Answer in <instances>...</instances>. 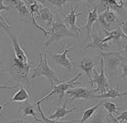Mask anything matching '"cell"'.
<instances>
[{
  "label": "cell",
  "instance_id": "obj_1",
  "mask_svg": "<svg viewBox=\"0 0 127 123\" xmlns=\"http://www.w3.org/2000/svg\"><path fill=\"white\" fill-rule=\"evenodd\" d=\"M49 37L44 43V49L47 48L53 43H57L60 40L66 37H75L79 38L75 33L69 29L66 25L65 21L61 18H57V20L52 24V27L49 30Z\"/></svg>",
  "mask_w": 127,
  "mask_h": 123
},
{
  "label": "cell",
  "instance_id": "obj_2",
  "mask_svg": "<svg viewBox=\"0 0 127 123\" xmlns=\"http://www.w3.org/2000/svg\"><path fill=\"white\" fill-rule=\"evenodd\" d=\"M122 53H124V50L109 52L100 51L101 57L103 59L104 69L106 71L110 80L116 76L118 68L120 63L124 61H127V57L122 55Z\"/></svg>",
  "mask_w": 127,
  "mask_h": 123
},
{
  "label": "cell",
  "instance_id": "obj_3",
  "mask_svg": "<svg viewBox=\"0 0 127 123\" xmlns=\"http://www.w3.org/2000/svg\"><path fill=\"white\" fill-rule=\"evenodd\" d=\"M44 57L42 53L39 54V62L37 63L36 67L34 69L33 73L31 78L34 79L39 76H44L49 80L51 84V87H52L55 84H60V80L57 76L55 71L48 65L46 49H44Z\"/></svg>",
  "mask_w": 127,
  "mask_h": 123
},
{
  "label": "cell",
  "instance_id": "obj_4",
  "mask_svg": "<svg viewBox=\"0 0 127 123\" xmlns=\"http://www.w3.org/2000/svg\"><path fill=\"white\" fill-rule=\"evenodd\" d=\"M32 67L31 63H24L16 57L15 55H12L11 75L18 82V84H23L29 86V70Z\"/></svg>",
  "mask_w": 127,
  "mask_h": 123
},
{
  "label": "cell",
  "instance_id": "obj_5",
  "mask_svg": "<svg viewBox=\"0 0 127 123\" xmlns=\"http://www.w3.org/2000/svg\"><path fill=\"white\" fill-rule=\"evenodd\" d=\"M82 76V73H78L76 76L73 78L71 80H69V81H65L63 83H60L59 84H55V86H53L52 87V91L50 93L46 95L45 97H42V99H40L39 101H37L35 103V105H38L40 104L41 103L44 101V100L48 99L49 97H50L52 95L55 94H58L59 95V104L60 103V101H61L63 97L65 95V93L70 89H73V87H75V85L78 84H82V82H77L78 79L80 78Z\"/></svg>",
  "mask_w": 127,
  "mask_h": 123
},
{
  "label": "cell",
  "instance_id": "obj_6",
  "mask_svg": "<svg viewBox=\"0 0 127 123\" xmlns=\"http://www.w3.org/2000/svg\"><path fill=\"white\" fill-rule=\"evenodd\" d=\"M100 70L101 72L99 73L97 71L94 69L93 73V80L91 82V87H94V84H96V88L94 89L96 93L103 94L110 88L108 84V80L107 76L105 74V69H104V61L103 59L101 57L100 61Z\"/></svg>",
  "mask_w": 127,
  "mask_h": 123
},
{
  "label": "cell",
  "instance_id": "obj_7",
  "mask_svg": "<svg viewBox=\"0 0 127 123\" xmlns=\"http://www.w3.org/2000/svg\"><path fill=\"white\" fill-rule=\"evenodd\" d=\"M98 21L101 23L105 29L109 31L112 27L119 24L120 19L118 13L109 7H106L105 10L99 16Z\"/></svg>",
  "mask_w": 127,
  "mask_h": 123
},
{
  "label": "cell",
  "instance_id": "obj_8",
  "mask_svg": "<svg viewBox=\"0 0 127 123\" xmlns=\"http://www.w3.org/2000/svg\"><path fill=\"white\" fill-rule=\"evenodd\" d=\"M73 46H70L66 45L64 47V51L62 53H50V58L55 63L67 69H72L73 66V59L68 58L67 54L69 53L73 52Z\"/></svg>",
  "mask_w": 127,
  "mask_h": 123
},
{
  "label": "cell",
  "instance_id": "obj_9",
  "mask_svg": "<svg viewBox=\"0 0 127 123\" xmlns=\"http://www.w3.org/2000/svg\"><path fill=\"white\" fill-rule=\"evenodd\" d=\"M66 94L69 96L70 100H96L95 99V95L97 93L91 87H77L69 90Z\"/></svg>",
  "mask_w": 127,
  "mask_h": 123
},
{
  "label": "cell",
  "instance_id": "obj_10",
  "mask_svg": "<svg viewBox=\"0 0 127 123\" xmlns=\"http://www.w3.org/2000/svg\"><path fill=\"white\" fill-rule=\"evenodd\" d=\"M70 5V12L67 15L64 16V21L69 29L74 32L75 34L78 35V37H80L79 34L81 32L82 28L77 25V17L80 15H83L84 13L83 12H77L80 6L77 5L75 7H73L72 1H71Z\"/></svg>",
  "mask_w": 127,
  "mask_h": 123
},
{
  "label": "cell",
  "instance_id": "obj_11",
  "mask_svg": "<svg viewBox=\"0 0 127 123\" xmlns=\"http://www.w3.org/2000/svg\"><path fill=\"white\" fill-rule=\"evenodd\" d=\"M68 101H69V99L68 98H65L64 103H63V105L62 106L59 105L58 107H56L55 112L52 113V114H50L48 116V118L50 119L57 120V121H59L60 118H61L63 121H65V116H67L69 114H71V113H73L75 111L78 110V108H76V107H73L72 109L67 110V105Z\"/></svg>",
  "mask_w": 127,
  "mask_h": 123
},
{
  "label": "cell",
  "instance_id": "obj_12",
  "mask_svg": "<svg viewBox=\"0 0 127 123\" xmlns=\"http://www.w3.org/2000/svg\"><path fill=\"white\" fill-rule=\"evenodd\" d=\"M29 99V94L28 91L23 85H21L19 89L10 101L5 102V103L3 102L1 103V111L2 112L3 108L8 104H10L11 102H26L28 101Z\"/></svg>",
  "mask_w": 127,
  "mask_h": 123
},
{
  "label": "cell",
  "instance_id": "obj_13",
  "mask_svg": "<svg viewBox=\"0 0 127 123\" xmlns=\"http://www.w3.org/2000/svg\"><path fill=\"white\" fill-rule=\"evenodd\" d=\"M127 95V92H120V86L119 84H116L115 87H110L103 94H97L95 95V99H101L105 100L107 99H115V98H118V97H122Z\"/></svg>",
  "mask_w": 127,
  "mask_h": 123
},
{
  "label": "cell",
  "instance_id": "obj_14",
  "mask_svg": "<svg viewBox=\"0 0 127 123\" xmlns=\"http://www.w3.org/2000/svg\"><path fill=\"white\" fill-rule=\"evenodd\" d=\"M99 5H95L93 8H88V14L87 17L86 24L84 27L86 29L87 31V38H91L92 36V31H93V25L95 21H98L99 15L97 13V8Z\"/></svg>",
  "mask_w": 127,
  "mask_h": 123
},
{
  "label": "cell",
  "instance_id": "obj_15",
  "mask_svg": "<svg viewBox=\"0 0 127 123\" xmlns=\"http://www.w3.org/2000/svg\"><path fill=\"white\" fill-rule=\"evenodd\" d=\"M96 64H97L96 62H95L94 61L88 57H84L81 59L80 65L79 67L86 73V76L90 80V82H91L93 80V73L95 69V66Z\"/></svg>",
  "mask_w": 127,
  "mask_h": 123
},
{
  "label": "cell",
  "instance_id": "obj_16",
  "mask_svg": "<svg viewBox=\"0 0 127 123\" xmlns=\"http://www.w3.org/2000/svg\"><path fill=\"white\" fill-rule=\"evenodd\" d=\"M37 18L42 22L46 23L47 26L52 25V24L55 22V17L54 14H52L51 10L48 7L42 5L39 10V15H37Z\"/></svg>",
  "mask_w": 127,
  "mask_h": 123
},
{
  "label": "cell",
  "instance_id": "obj_17",
  "mask_svg": "<svg viewBox=\"0 0 127 123\" xmlns=\"http://www.w3.org/2000/svg\"><path fill=\"white\" fill-rule=\"evenodd\" d=\"M20 106V109H21L23 116L24 117H27L29 116H31L34 118V120L35 121V123H42L43 122L42 119H39L37 117V114L35 111V109L33 105H31L30 103L28 101H26L24 103H22Z\"/></svg>",
  "mask_w": 127,
  "mask_h": 123
},
{
  "label": "cell",
  "instance_id": "obj_18",
  "mask_svg": "<svg viewBox=\"0 0 127 123\" xmlns=\"http://www.w3.org/2000/svg\"><path fill=\"white\" fill-rule=\"evenodd\" d=\"M91 37H93V42L88 43V44L84 48V51H86L89 48H97V49H99L100 51L103 52L104 48L107 47L109 45V44L103 43V37H101L98 35L92 33Z\"/></svg>",
  "mask_w": 127,
  "mask_h": 123
},
{
  "label": "cell",
  "instance_id": "obj_19",
  "mask_svg": "<svg viewBox=\"0 0 127 123\" xmlns=\"http://www.w3.org/2000/svg\"><path fill=\"white\" fill-rule=\"evenodd\" d=\"M104 102H105V100H102L99 103L95 105L94 106H92L87 110H84L83 112H82V117L80 119V123H86L90 118H92L95 114L96 111L99 110L101 106H103Z\"/></svg>",
  "mask_w": 127,
  "mask_h": 123
},
{
  "label": "cell",
  "instance_id": "obj_20",
  "mask_svg": "<svg viewBox=\"0 0 127 123\" xmlns=\"http://www.w3.org/2000/svg\"><path fill=\"white\" fill-rule=\"evenodd\" d=\"M10 2L13 3L14 8L16 9V10L18 11V14L20 15L25 16L26 17L31 18V15L30 14V12H29V7L24 1L16 0V1H10Z\"/></svg>",
  "mask_w": 127,
  "mask_h": 123
},
{
  "label": "cell",
  "instance_id": "obj_21",
  "mask_svg": "<svg viewBox=\"0 0 127 123\" xmlns=\"http://www.w3.org/2000/svg\"><path fill=\"white\" fill-rule=\"evenodd\" d=\"M101 5H103L104 8L109 7L114 10L116 11L117 12H119L120 10H121L123 6L125 5V1H101Z\"/></svg>",
  "mask_w": 127,
  "mask_h": 123
},
{
  "label": "cell",
  "instance_id": "obj_22",
  "mask_svg": "<svg viewBox=\"0 0 127 123\" xmlns=\"http://www.w3.org/2000/svg\"><path fill=\"white\" fill-rule=\"evenodd\" d=\"M37 110L39 111V114L41 115V117H42V121L44 122V123H78L80 121V120H73V121H57V120H52V119H50L48 117H47L46 116H45V114L43 112V111L42 110V107H41V105L40 104H38L37 105Z\"/></svg>",
  "mask_w": 127,
  "mask_h": 123
},
{
  "label": "cell",
  "instance_id": "obj_23",
  "mask_svg": "<svg viewBox=\"0 0 127 123\" xmlns=\"http://www.w3.org/2000/svg\"><path fill=\"white\" fill-rule=\"evenodd\" d=\"M106 113L100 107L95 113V114L93 116V118H91V121H89V123H106Z\"/></svg>",
  "mask_w": 127,
  "mask_h": 123
},
{
  "label": "cell",
  "instance_id": "obj_24",
  "mask_svg": "<svg viewBox=\"0 0 127 123\" xmlns=\"http://www.w3.org/2000/svg\"><path fill=\"white\" fill-rule=\"evenodd\" d=\"M103 107L108 112V115H113V114H118V105L117 103L111 102L109 101H105Z\"/></svg>",
  "mask_w": 127,
  "mask_h": 123
},
{
  "label": "cell",
  "instance_id": "obj_25",
  "mask_svg": "<svg viewBox=\"0 0 127 123\" xmlns=\"http://www.w3.org/2000/svg\"><path fill=\"white\" fill-rule=\"evenodd\" d=\"M71 1H62V0H52V1H48L47 2L49 3L50 4H52L55 6H57L58 8H62L63 6H65L67 3H70Z\"/></svg>",
  "mask_w": 127,
  "mask_h": 123
},
{
  "label": "cell",
  "instance_id": "obj_26",
  "mask_svg": "<svg viewBox=\"0 0 127 123\" xmlns=\"http://www.w3.org/2000/svg\"><path fill=\"white\" fill-rule=\"evenodd\" d=\"M116 120L120 123H123L127 121V110H125L120 114L119 116H118L116 118Z\"/></svg>",
  "mask_w": 127,
  "mask_h": 123
},
{
  "label": "cell",
  "instance_id": "obj_27",
  "mask_svg": "<svg viewBox=\"0 0 127 123\" xmlns=\"http://www.w3.org/2000/svg\"><path fill=\"white\" fill-rule=\"evenodd\" d=\"M9 123H29L27 121H25L22 116H18V117H15V118H12L11 121Z\"/></svg>",
  "mask_w": 127,
  "mask_h": 123
},
{
  "label": "cell",
  "instance_id": "obj_28",
  "mask_svg": "<svg viewBox=\"0 0 127 123\" xmlns=\"http://www.w3.org/2000/svg\"><path fill=\"white\" fill-rule=\"evenodd\" d=\"M122 71L120 78H127V64H122Z\"/></svg>",
  "mask_w": 127,
  "mask_h": 123
},
{
  "label": "cell",
  "instance_id": "obj_29",
  "mask_svg": "<svg viewBox=\"0 0 127 123\" xmlns=\"http://www.w3.org/2000/svg\"><path fill=\"white\" fill-rule=\"evenodd\" d=\"M10 10V6L8 5H5L4 4V1H1V12H2L3 11H6V10Z\"/></svg>",
  "mask_w": 127,
  "mask_h": 123
},
{
  "label": "cell",
  "instance_id": "obj_30",
  "mask_svg": "<svg viewBox=\"0 0 127 123\" xmlns=\"http://www.w3.org/2000/svg\"><path fill=\"white\" fill-rule=\"evenodd\" d=\"M120 28L122 29V31L124 32V33L125 34V35L127 37V22L125 21L124 23H121Z\"/></svg>",
  "mask_w": 127,
  "mask_h": 123
},
{
  "label": "cell",
  "instance_id": "obj_31",
  "mask_svg": "<svg viewBox=\"0 0 127 123\" xmlns=\"http://www.w3.org/2000/svg\"><path fill=\"white\" fill-rule=\"evenodd\" d=\"M109 117V120H111V121L112 122V123H120L118 121H117L116 118L114 117L113 115H108Z\"/></svg>",
  "mask_w": 127,
  "mask_h": 123
},
{
  "label": "cell",
  "instance_id": "obj_32",
  "mask_svg": "<svg viewBox=\"0 0 127 123\" xmlns=\"http://www.w3.org/2000/svg\"><path fill=\"white\" fill-rule=\"evenodd\" d=\"M124 52H125V54L127 55V44L125 45V50H124Z\"/></svg>",
  "mask_w": 127,
  "mask_h": 123
},
{
  "label": "cell",
  "instance_id": "obj_33",
  "mask_svg": "<svg viewBox=\"0 0 127 123\" xmlns=\"http://www.w3.org/2000/svg\"><path fill=\"white\" fill-rule=\"evenodd\" d=\"M126 22H127V21H126Z\"/></svg>",
  "mask_w": 127,
  "mask_h": 123
}]
</instances>
